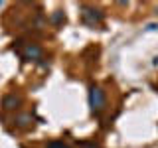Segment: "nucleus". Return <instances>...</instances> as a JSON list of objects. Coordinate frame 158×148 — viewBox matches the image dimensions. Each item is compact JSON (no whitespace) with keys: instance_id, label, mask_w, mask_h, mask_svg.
<instances>
[{"instance_id":"1","label":"nucleus","mask_w":158,"mask_h":148,"mask_svg":"<svg viewBox=\"0 0 158 148\" xmlns=\"http://www.w3.org/2000/svg\"><path fill=\"white\" fill-rule=\"evenodd\" d=\"M105 91H103L99 85H91L89 87V107H91V113H101L105 109Z\"/></svg>"},{"instance_id":"2","label":"nucleus","mask_w":158,"mask_h":148,"mask_svg":"<svg viewBox=\"0 0 158 148\" xmlns=\"http://www.w3.org/2000/svg\"><path fill=\"white\" fill-rule=\"evenodd\" d=\"M83 12H81V18H83V22L87 24V26H95V24H101L103 22V12L101 10H97V8H91V6H83L81 8Z\"/></svg>"},{"instance_id":"3","label":"nucleus","mask_w":158,"mask_h":148,"mask_svg":"<svg viewBox=\"0 0 158 148\" xmlns=\"http://www.w3.org/2000/svg\"><path fill=\"white\" fill-rule=\"evenodd\" d=\"M22 56H24V59H28V61H38V59H42L44 51H42V47H40L38 43H28V46L24 47Z\"/></svg>"},{"instance_id":"4","label":"nucleus","mask_w":158,"mask_h":148,"mask_svg":"<svg viewBox=\"0 0 158 148\" xmlns=\"http://www.w3.org/2000/svg\"><path fill=\"white\" fill-rule=\"evenodd\" d=\"M20 105H22V97L16 95V93H10V95H6L2 99V109L4 111H14V109H18Z\"/></svg>"},{"instance_id":"5","label":"nucleus","mask_w":158,"mask_h":148,"mask_svg":"<svg viewBox=\"0 0 158 148\" xmlns=\"http://www.w3.org/2000/svg\"><path fill=\"white\" fill-rule=\"evenodd\" d=\"M32 121H34V117L30 115V113H22V115H18L16 118H14V122H16L18 126H28Z\"/></svg>"},{"instance_id":"6","label":"nucleus","mask_w":158,"mask_h":148,"mask_svg":"<svg viewBox=\"0 0 158 148\" xmlns=\"http://www.w3.org/2000/svg\"><path fill=\"white\" fill-rule=\"evenodd\" d=\"M65 22V16H63L61 10H56V12L52 14V24L53 26H61V24Z\"/></svg>"},{"instance_id":"7","label":"nucleus","mask_w":158,"mask_h":148,"mask_svg":"<svg viewBox=\"0 0 158 148\" xmlns=\"http://www.w3.org/2000/svg\"><path fill=\"white\" fill-rule=\"evenodd\" d=\"M46 148H69V146L63 140H52V142H48Z\"/></svg>"},{"instance_id":"8","label":"nucleus","mask_w":158,"mask_h":148,"mask_svg":"<svg viewBox=\"0 0 158 148\" xmlns=\"http://www.w3.org/2000/svg\"><path fill=\"white\" fill-rule=\"evenodd\" d=\"M77 148H101V146L95 144V142H79Z\"/></svg>"},{"instance_id":"9","label":"nucleus","mask_w":158,"mask_h":148,"mask_svg":"<svg viewBox=\"0 0 158 148\" xmlns=\"http://www.w3.org/2000/svg\"><path fill=\"white\" fill-rule=\"evenodd\" d=\"M146 30H148V32H154V30H158V24H148Z\"/></svg>"},{"instance_id":"10","label":"nucleus","mask_w":158,"mask_h":148,"mask_svg":"<svg viewBox=\"0 0 158 148\" xmlns=\"http://www.w3.org/2000/svg\"><path fill=\"white\" fill-rule=\"evenodd\" d=\"M0 8H2V2H0Z\"/></svg>"},{"instance_id":"11","label":"nucleus","mask_w":158,"mask_h":148,"mask_svg":"<svg viewBox=\"0 0 158 148\" xmlns=\"http://www.w3.org/2000/svg\"><path fill=\"white\" fill-rule=\"evenodd\" d=\"M156 14H158V8H156Z\"/></svg>"}]
</instances>
